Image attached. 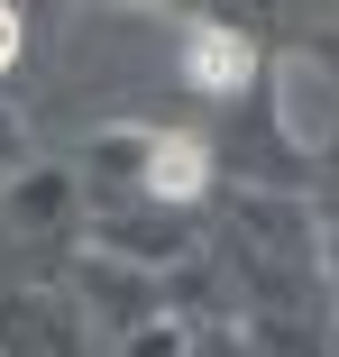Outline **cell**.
<instances>
[{
    "label": "cell",
    "instance_id": "2",
    "mask_svg": "<svg viewBox=\"0 0 339 357\" xmlns=\"http://www.w3.org/2000/svg\"><path fill=\"white\" fill-rule=\"evenodd\" d=\"M202 183H211V147H202L193 128H165L156 147H147V192L156 202H193Z\"/></svg>",
    "mask_w": 339,
    "mask_h": 357
},
{
    "label": "cell",
    "instance_id": "3",
    "mask_svg": "<svg viewBox=\"0 0 339 357\" xmlns=\"http://www.w3.org/2000/svg\"><path fill=\"white\" fill-rule=\"evenodd\" d=\"M10 55H19V19L0 10V74H10Z\"/></svg>",
    "mask_w": 339,
    "mask_h": 357
},
{
    "label": "cell",
    "instance_id": "1",
    "mask_svg": "<svg viewBox=\"0 0 339 357\" xmlns=\"http://www.w3.org/2000/svg\"><path fill=\"white\" fill-rule=\"evenodd\" d=\"M183 74H193V92H239L248 74H257V46L239 37V28H193V46H183Z\"/></svg>",
    "mask_w": 339,
    "mask_h": 357
}]
</instances>
